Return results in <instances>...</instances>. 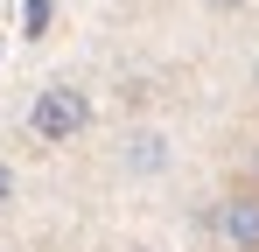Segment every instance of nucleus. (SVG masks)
Instances as JSON below:
<instances>
[{
	"mask_svg": "<svg viewBox=\"0 0 259 252\" xmlns=\"http://www.w3.org/2000/svg\"><path fill=\"white\" fill-rule=\"evenodd\" d=\"M28 126H35V140H77L91 126V98L70 91V84H49L42 98L28 105Z\"/></svg>",
	"mask_w": 259,
	"mask_h": 252,
	"instance_id": "f257e3e1",
	"label": "nucleus"
},
{
	"mask_svg": "<svg viewBox=\"0 0 259 252\" xmlns=\"http://www.w3.org/2000/svg\"><path fill=\"white\" fill-rule=\"evenodd\" d=\"M217 238L231 252H259V189H231L217 203Z\"/></svg>",
	"mask_w": 259,
	"mask_h": 252,
	"instance_id": "f03ea898",
	"label": "nucleus"
},
{
	"mask_svg": "<svg viewBox=\"0 0 259 252\" xmlns=\"http://www.w3.org/2000/svg\"><path fill=\"white\" fill-rule=\"evenodd\" d=\"M21 28H28V35H42V28H49V0H28V21H21Z\"/></svg>",
	"mask_w": 259,
	"mask_h": 252,
	"instance_id": "7ed1b4c3",
	"label": "nucleus"
},
{
	"mask_svg": "<svg viewBox=\"0 0 259 252\" xmlns=\"http://www.w3.org/2000/svg\"><path fill=\"white\" fill-rule=\"evenodd\" d=\"M14 203V168H0V210Z\"/></svg>",
	"mask_w": 259,
	"mask_h": 252,
	"instance_id": "20e7f679",
	"label": "nucleus"
},
{
	"mask_svg": "<svg viewBox=\"0 0 259 252\" xmlns=\"http://www.w3.org/2000/svg\"><path fill=\"white\" fill-rule=\"evenodd\" d=\"M210 7H245V0H210Z\"/></svg>",
	"mask_w": 259,
	"mask_h": 252,
	"instance_id": "39448f33",
	"label": "nucleus"
}]
</instances>
